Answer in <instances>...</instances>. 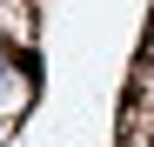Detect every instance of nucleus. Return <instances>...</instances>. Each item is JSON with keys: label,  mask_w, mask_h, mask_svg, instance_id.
<instances>
[]
</instances>
